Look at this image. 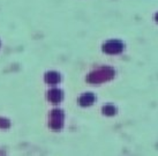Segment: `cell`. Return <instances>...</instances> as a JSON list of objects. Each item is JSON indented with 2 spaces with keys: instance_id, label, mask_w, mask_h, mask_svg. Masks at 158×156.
<instances>
[{
  "instance_id": "obj_1",
  "label": "cell",
  "mask_w": 158,
  "mask_h": 156,
  "mask_svg": "<svg viewBox=\"0 0 158 156\" xmlns=\"http://www.w3.org/2000/svg\"><path fill=\"white\" fill-rule=\"evenodd\" d=\"M121 44L119 42H109L107 44L104 46V50L109 53H118L121 51Z\"/></svg>"
},
{
  "instance_id": "obj_2",
  "label": "cell",
  "mask_w": 158,
  "mask_h": 156,
  "mask_svg": "<svg viewBox=\"0 0 158 156\" xmlns=\"http://www.w3.org/2000/svg\"><path fill=\"white\" fill-rule=\"evenodd\" d=\"M81 104H83V105H88L90 103H92L94 101V97H92L91 95H84L83 97H81Z\"/></svg>"
},
{
  "instance_id": "obj_3",
  "label": "cell",
  "mask_w": 158,
  "mask_h": 156,
  "mask_svg": "<svg viewBox=\"0 0 158 156\" xmlns=\"http://www.w3.org/2000/svg\"><path fill=\"white\" fill-rule=\"evenodd\" d=\"M112 111V107H107V108H105V109H104V112H105V113H107V115H112V113H113V112H111Z\"/></svg>"
}]
</instances>
